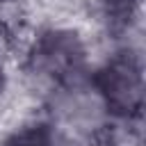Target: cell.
<instances>
[{"label": "cell", "mask_w": 146, "mask_h": 146, "mask_svg": "<svg viewBox=\"0 0 146 146\" xmlns=\"http://www.w3.org/2000/svg\"><path fill=\"white\" fill-rule=\"evenodd\" d=\"M5 146H55V141H52V132L46 123H32V125L16 130L5 141Z\"/></svg>", "instance_id": "cell-3"}, {"label": "cell", "mask_w": 146, "mask_h": 146, "mask_svg": "<svg viewBox=\"0 0 146 146\" xmlns=\"http://www.w3.org/2000/svg\"><path fill=\"white\" fill-rule=\"evenodd\" d=\"M105 107L119 119H137L144 110V68L135 50L112 55L91 78Z\"/></svg>", "instance_id": "cell-1"}, {"label": "cell", "mask_w": 146, "mask_h": 146, "mask_svg": "<svg viewBox=\"0 0 146 146\" xmlns=\"http://www.w3.org/2000/svg\"><path fill=\"white\" fill-rule=\"evenodd\" d=\"M94 146H116V144H114V137H112L110 132H103V135H98V137H96Z\"/></svg>", "instance_id": "cell-5"}, {"label": "cell", "mask_w": 146, "mask_h": 146, "mask_svg": "<svg viewBox=\"0 0 146 146\" xmlns=\"http://www.w3.org/2000/svg\"><path fill=\"white\" fill-rule=\"evenodd\" d=\"M0 2H16V0H0Z\"/></svg>", "instance_id": "cell-7"}, {"label": "cell", "mask_w": 146, "mask_h": 146, "mask_svg": "<svg viewBox=\"0 0 146 146\" xmlns=\"http://www.w3.org/2000/svg\"><path fill=\"white\" fill-rule=\"evenodd\" d=\"M30 66L39 75H48L59 84L75 82L87 68V50L78 32L46 30L30 50Z\"/></svg>", "instance_id": "cell-2"}, {"label": "cell", "mask_w": 146, "mask_h": 146, "mask_svg": "<svg viewBox=\"0 0 146 146\" xmlns=\"http://www.w3.org/2000/svg\"><path fill=\"white\" fill-rule=\"evenodd\" d=\"M107 18L112 21L114 27H125L135 18V11L139 7V0H103Z\"/></svg>", "instance_id": "cell-4"}, {"label": "cell", "mask_w": 146, "mask_h": 146, "mask_svg": "<svg viewBox=\"0 0 146 146\" xmlns=\"http://www.w3.org/2000/svg\"><path fill=\"white\" fill-rule=\"evenodd\" d=\"M5 87H7V75H5V68H2V64H0V96H2Z\"/></svg>", "instance_id": "cell-6"}]
</instances>
